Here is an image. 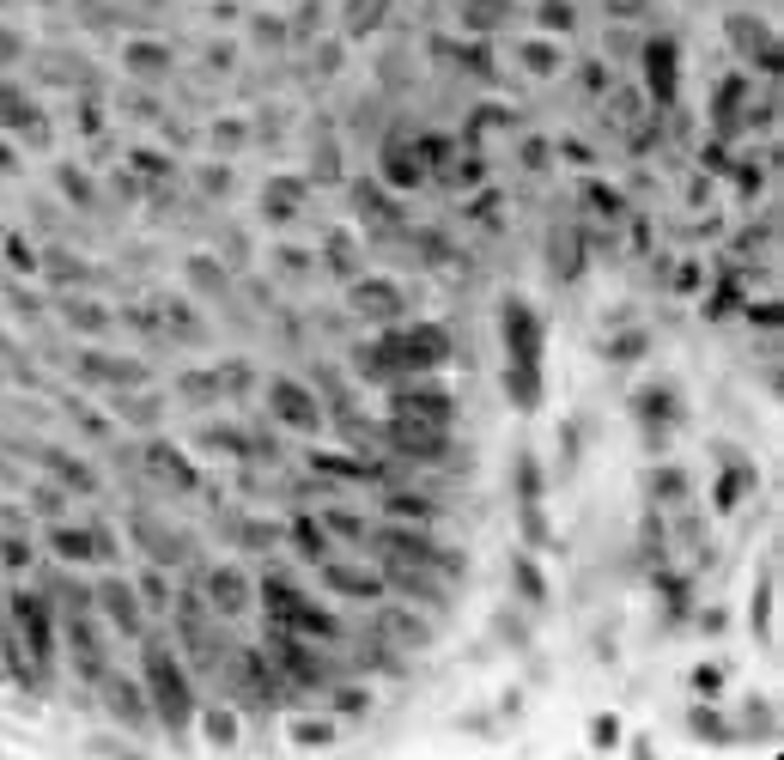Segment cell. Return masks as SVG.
Returning a JSON list of instances; mask_svg holds the SVG:
<instances>
[{"mask_svg": "<svg viewBox=\"0 0 784 760\" xmlns=\"http://www.w3.org/2000/svg\"><path fill=\"white\" fill-rule=\"evenodd\" d=\"M389 347H396V353H389L396 365H438V359H444V335H438V329H414V335L389 341Z\"/></svg>", "mask_w": 784, "mask_h": 760, "instance_id": "1", "label": "cell"}, {"mask_svg": "<svg viewBox=\"0 0 784 760\" xmlns=\"http://www.w3.org/2000/svg\"><path fill=\"white\" fill-rule=\"evenodd\" d=\"M274 414L292 420V426H310V420H317V414H310V402H304V390H292V384H274Z\"/></svg>", "mask_w": 784, "mask_h": 760, "instance_id": "2", "label": "cell"}, {"mask_svg": "<svg viewBox=\"0 0 784 760\" xmlns=\"http://www.w3.org/2000/svg\"><path fill=\"white\" fill-rule=\"evenodd\" d=\"M244 596H250V590H244L238 572H219V578H213V602H219V608H244Z\"/></svg>", "mask_w": 784, "mask_h": 760, "instance_id": "3", "label": "cell"}, {"mask_svg": "<svg viewBox=\"0 0 784 760\" xmlns=\"http://www.w3.org/2000/svg\"><path fill=\"white\" fill-rule=\"evenodd\" d=\"M505 19V0H475L468 7V25H499Z\"/></svg>", "mask_w": 784, "mask_h": 760, "instance_id": "4", "label": "cell"}, {"mask_svg": "<svg viewBox=\"0 0 784 760\" xmlns=\"http://www.w3.org/2000/svg\"><path fill=\"white\" fill-rule=\"evenodd\" d=\"M353 7H359V13H353V31H371V25H377V7H383V0H353Z\"/></svg>", "mask_w": 784, "mask_h": 760, "instance_id": "5", "label": "cell"}, {"mask_svg": "<svg viewBox=\"0 0 784 760\" xmlns=\"http://www.w3.org/2000/svg\"><path fill=\"white\" fill-rule=\"evenodd\" d=\"M298 742H310V748H323V742H329V724H298Z\"/></svg>", "mask_w": 784, "mask_h": 760, "instance_id": "6", "label": "cell"}, {"mask_svg": "<svg viewBox=\"0 0 784 760\" xmlns=\"http://www.w3.org/2000/svg\"><path fill=\"white\" fill-rule=\"evenodd\" d=\"M547 25H554V31H560V25H572V13H566V0H547Z\"/></svg>", "mask_w": 784, "mask_h": 760, "instance_id": "7", "label": "cell"}]
</instances>
